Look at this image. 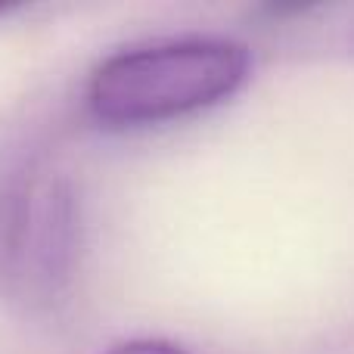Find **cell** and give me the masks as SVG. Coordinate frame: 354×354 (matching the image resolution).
<instances>
[{
    "mask_svg": "<svg viewBox=\"0 0 354 354\" xmlns=\"http://www.w3.org/2000/svg\"><path fill=\"white\" fill-rule=\"evenodd\" d=\"M103 354H189V351L174 342H165V339H131V342L112 345Z\"/></svg>",
    "mask_w": 354,
    "mask_h": 354,
    "instance_id": "obj_3",
    "label": "cell"
},
{
    "mask_svg": "<svg viewBox=\"0 0 354 354\" xmlns=\"http://www.w3.org/2000/svg\"><path fill=\"white\" fill-rule=\"evenodd\" d=\"M252 53L224 37H189L115 53L93 72L87 106L103 124H156L230 100L249 81Z\"/></svg>",
    "mask_w": 354,
    "mask_h": 354,
    "instance_id": "obj_1",
    "label": "cell"
},
{
    "mask_svg": "<svg viewBox=\"0 0 354 354\" xmlns=\"http://www.w3.org/2000/svg\"><path fill=\"white\" fill-rule=\"evenodd\" d=\"M10 10H16V6H10V3H0V16H3V12H10Z\"/></svg>",
    "mask_w": 354,
    "mask_h": 354,
    "instance_id": "obj_4",
    "label": "cell"
},
{
    "mask_svg": "<svg viewBox=\"0 0 354 354\" xmlns=\"http://www.w3.org/2000/svg\"><path fill=\"white\" fill-rule=\"evenodd\" d=\"M81 208L59 171H16L0 183V295L50 305L66 292L78 258Z\"/></svg>",
    "mask_w": 354,
    "mask_h": 354,
    "instance_id": "obj_2",
    "label": "cell"
}]
</instances>
